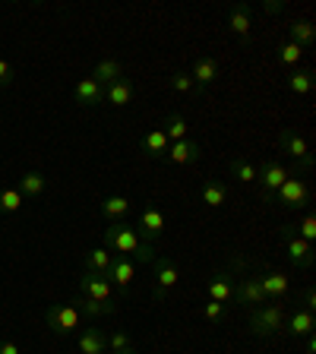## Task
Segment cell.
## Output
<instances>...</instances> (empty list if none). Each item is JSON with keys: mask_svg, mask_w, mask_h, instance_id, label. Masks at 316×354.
I'll use <instances>...</instances> for the list:
<instances>
[{"mask_svg": "<svg viewBox=\"0 0 316 354\" xmlns=\"http://www.w3.org/2000/svg\"><path fill=\"white\" fill-rule=\"evenodd\" d=\"M104 247H108L114 257H130L136 266H152L155 263V247L149 241H142L140 231L127 225V221H111L104 228Z\"/></svg>", "mask_w": 316, "mask_h": 354, "instance_id": "obj_1", "label": "cell"}, {"mask_svg": "<svg viewBox=\"0 0 316 354\" xmlns=\"http://www.w3.org/2000/svg\"><path fill=\"white\" fill-rule=\"evenodd\" d=\"M279 149L291 158V168H295V174H310L313 171V152H310V142H307V136L304 133H297V130H291V127H285V130L279 133Z\"/></svg>", "mask_w": 316, "mask_h": 354, "instance_id": "obj_2", "label": "cell"}, {"mask_svg": "<svg viewBox=\"0 0 316 354\" xmlns=\"http://www.w3.org/2000/svg\"><path fill=\"white\" fill-rule=\"evenodd\" d=\"M281 326H285V307L275 301L263 304V307H253L250 310V332L257 339H272L279 335Z\"/></svg>", "mask_w": 316, "mask_h": 354, "instance_id": "obj_3", "label": "cell"}, {"mask_svg": "<svg viewBox=\"0 0 316 354\" xmlns=\"http://www.w3.org/2000/svg\"><path fill=\"white\" fill-rule=\"evenodd\" d=\"M295 174V168H288V165H281V162H263V165H257V184H259V199H263L266 206L275 199V193H279V187L285 184L288 177Z\"/></svg>", "mask_w": 316, "mask_h": 354, "instance_id": "obj_4", "label": "cell"}, {"mask_svg": "<svg viewBox=\"0 0 316 354\" xmlns=\"http://www.w3.org/2000/svg\"><path fill=\"white\" fill-rule=\"evenodd\" d=\"M177 281H180V269H177V263L171 257H155L152 263V301H168L171 291L177 288Z\"/></svg>", "mask_w": 316, "mask_h": 354, "instance_id": "obj_5", "label": "cell"}, {"mask_svg": "<svg viewBox=\"0 0 316 354\" xmlns=\"http://www.w3.org/2000/svg\"><path fill=\"white\" fill-rule=\"evenodd\" d=\"M272 203H281L285 209H310V203H313V187H310L307 177L291 174L285 184L279 187Z\"/></svg>", "mask_w": 316, "mask_h": 354, "instance_id": "obj_6", "label": "cell"}, {"mask_svg": "<svg viewBox=\"0 0 316 354\" xmlns=\"http://www.w3.org/2000/svg\"><path fill=\"white\" fill-rule=\"evenodd\" d=\"M44 323H48V329H51L54 335L66 339V335H73V332L82 329V313L73 304H54V307H48V313H44Z\"/></svg>", "mask_w": 316, "mask_h": 354, "instance_id": "obj_7", "label": "cell"}, {"mask_svg": "<svg viewBox=\"0 0 316 354\" xmlns=\"http://www.w3.org/2000/svg\"><path fill=\"white\" fill-rule=\"evenodd\" d=\"M281 237H285V253H288V263L295 266V269H310L316 263V247L307 243L304 237H297V231L288 225L281 228Z\"/></svg>", "mask_w": 316, "mask_h": 354, "instance_id": "obj_8", "label": "cell"}, {"mask_svg": "<svg viewBox=\"0 0 316 354\" xmlns=\"http://www.w3.org/2000/svg\"><path fill=\"white\" fill-rule=\"evenodd\" d=\"M234 301L241 304L243 310L269 304L263 295V285H259V275H241V279H234Z\"/></svg>", "mask_w": 316, "mask_h": 354, "instance_id": "obj_9", "label": "cell"}, {"mask_svg": "<svg viewBox=\"0 0 316 354\" xmlns=\"http://www.w3.org/2000/svg\"><path fill=\"white\" fill-rule=\"evenodd\" d=\"M165 228H168V215H165L158 206H146V209L140 212V221H136V231H140L142 241L155 243L158 237L165 234Z\"/></svg>", "mask_w": 316, "mask_h": 354, "instance_id": "obj_10", "label": "cell"}, {"mask_svg": "<svg viewBox=\"0 0 316 354\" xmlns=\"http://www.w3.org/2000/svg\"><path fill=\"white\" fill-rule=\"evenodd\" d=\"M80 295L89 297V301H102L108 304L114 297V285H111L104 275H95V272H82L80 279Z\"/></svg>", "mask_w": 316, "mask_h": 354, "instance_id": "obj_11", "label": "cell"}, {"mask_svg": "<svg viewBox=\"0 0 316 354\" xmlns=\"http://www.w3.org/2000/svg\"><path fill=\"white\" fill-rule=\"evenodd\" d=\"M219 76H221V64L215 57H209V54L196 57V64H193V70H190V80H193V86H196V92L209 88L212 82H219Z\"/></svg>", "mask_w": 316, "mask_h": 354, "instance_id": "obj_12", "label": "cell"}, {"mask_svg": "<svg viewBox=\"0 0 316 354\" xmlns=\"http://www.w3.org/2000/svg\"><path fill=\"white\" fill-rule=\"evenodd\" d=\"M313 329H316V313H310V310H304V307H295L291 313H285L281 332H288L291 339H304V335H310Z\"/></svg>", "mask_w": 316, "mask_h": 354, "instance_id": "obj_13", "label": "cell"}, {"mask_svg": "<svg viewBox=\"0 0 316 354\" xmlns=\"http://www.w3.org/2000/svg\"><path fill=\"white\" fill-rule=\"evenodd\" d=\"M104 279L114 288L127 291V288L133 285V279H136V263H133L130 257H114V263H111V269L104 272Z\"/></svg>", "mask_w": 316, "mask_h": 354, "instance_id": "obj_14", "label": "cell"}, {"mask_svg": "<svg viewBox=\"0 0 316 354\" xmlns=\"http://www.w3.org/2000/svg\"><path fill=\"white\" fill-rule=\"evenodd\" d=\"M259 285H263L266 301H275V304H281L288 297V291H291V279L285 272H263Z\"/></svg>", "mask_w": 316, "mask_h": 354, "instance_id": "obj_15", "label": "cell"}, {"mask_svg": "<svg viewBox=\"0 0 316 354\" xmlns=\"http://www.w3.org/2000/svg\"><path fill=\"white\" fill-rule=\"evenodd\" d=\"M228 29L234 32L241 41H250V29H253V13H250V3H234L228 13Z\"/></svg>", "mask_w": 316, "mask_h": 354, "instance_id": "obj_16", "label": "cell"}, {"mask_svg": "<svg viewBox=\"0 0 316 354\" xmlns=\"http://www.w3.org/2000/svg\"><path fill=\"white\" fill-rule=\"evenodd\" d=\"M73 95H76V104H82V108H98L104 102V86H98L92 76H86V80L76 82Z\"/></svg>", "mask_w": 316, "mask_h": 354, "instance_id": "obj_17", "label": "cell"}, {"mask_svg": "<svg viewBox=\"0 0 316 354\" xmlns=\"http://www.w3.org/2000/svg\"><path fill=\"white\" fill-rule=\"evenodd\" d=\"M199 155H203V149H199V142L196 140H180V142H171V149H168V158L171 165H193V162H199Z\"/></svg>", "mask_w": 316, "mask_h": 354, "instance_id": "obj_18", "label": "cell"}, {"mask_svg": "<svg viewBox=\"0 0 316 354\" xmlns=\"http://www.w3.org/2000/svg\"><path fill=\"white\" fill-rule=\"evenodd\" d=\"M234 272H228V269H221V272L212 275V281H209V301H219V304H228L231 297H234Z\"/></svg>", "mask_w": 316, "mask_h": 354, "instance_id": "obj_19", "label": "cell"}, {"mask_svg": "<svg viewBox=\"0 0 316 354\" xmlns=\"http://www.w3.org/2000/svg\"><path fill=\"white\" fill-rule=\"evenodd\" d=\"M80 354H104L108 351V332L95 329V326H89V329H80Z\"/></svg>", "mask_w": 316, "mask_h": 354, "instance_id": "obj_20", "label": "cell"}, {"mask_svg": "<svg viewBox=\"0 0 316 354\" xmlns=\"http://www.w3.org/2000/svg\"><path fill=\"white\" fill-rule=\"evenodd\" d=\"M285 86H288V92H295V95H310L316 86V76L310 66H295V70L285 76Z\"/></svg>", "mask_w": 316, "mask_h": 354, "instance_id": "obj_21", "label": "cell"}, {"mask_svg": "<svg viewBox=\"0 0 316 354\" xmlns=\"http://www.w3.org/2000/svg\"><path fill=\"white\" fill-rule=\"evenodd\" d=\"M140 149L149 155V158H165L168 149H171V142H168V136L162 133V127H155V130H149L146 136L140 140Z\"/></svg>", "mask_w": 316, "mask_h": 354, "instance_id": "obj_22", "label": "cell"}, {"mask_svg": "<svg viewBox=\"0 0 316 354\" xmlns=\"http://www.w3.org/2000/svg\"><path fill=\"white\" fill-rule=\"evenodd\" d=\"M92 80H95L98 86H104V88H108L111 82L124 80V64H120V60H114V57H104V60H98V64H95V73H92Z\"/></svg>", "mask_w": 316, "mask_h": 354, "instance_id": "obj_23", "label": "cell"}, {"mask_svg": "<svg viewBox=\"0 0 316 354\" xmlns=\"http://www.w3.org/2000/svg\"><path fill=\"white\" fill-rule=\"evenodd\" d=\"M199 196H203V203H206L209 209H219V206H225V203H228V187L221 184L219 177H206V180H203V193H199Z\"/></svg>", "mask_w": 316, "mask_h": 354, "instance_id": "obj_24", "label": "cell"}, {"mask_svg": "<svg viewBox=\"0 0 316 354\" xmlns=\"http://www.w3.org/2000/svg\"><path fill=\"white\" fill-rule=\"evenodd\" d=\"M288 35H291L288 41L297 44V48H304V51L313 48V41H316V29H313V22L310 19H295L291 26H288Z\"/></svg>", "mask_w": 316, "mask_h": 354, "instance_id": "obj_25", "label": "cell"}, {"mask_svg": "<svg viewBox=\"0 0 316 354\" xmlns=\"http://www.w3.org/2000/svg\"><path fill=\"white\" fill-rule=\"evenodd\" d=\"M104 102L111 104V108H127V104L133 102V82L127 80H118V82H111L108 88H104Z\"/></svg>", "mask_w": 316, "mask_h": 354, "instance_id": "obj_26", "label": "cell"}, {"mask_svg": "<svg viewBox=\"0 0 316 354\" xmlns=\"http://www.w3.org/2000/svg\"><path fill=\"white\" fill-rule=\"evenodd\" d=\"M44 187H48V180H44L41 171H26V174L19 177V187H16V190L22 193V199H38L44 193Z\"/></svg>", "mask_w": 316, "mask_h": 354, "instance_id": "obj_27", "label": "cell"}, {"mask_svg": "<svg viewBox=\"0 0 316 354\" xmlns=\"http://www.w3.org/2000/svg\"><path fill=\"white\" fill-rule=\"evenodd\" d=\"M98 209H102V215L108 221H124L127 215H130V199L127 196H104Z\"/></svg>", "mask_w": 316, "mask_h": 354, "instance_id": "obj_28", "label": "cell"}, {"mask_svg": "<svg viewBox=\"0 0 316 354\" xmlns=\"http://www.w3.org/2000/svg\"><path fill=\"white\" fill-rule=\"evenodd\" d=\"M162 133L168 136V142H180V140H187V133H190V124L184 120V114L171 111L168 118H165V124H162Z\"/></svg>", "mask_w": 316, "mask_h": 354, "instance_id": "obj_29", "label": "cell"}, {"mask_svg": "<svg viewBox=\"0 0 316 354\" xmlns=\"http://www.w3.org/2000/svg\"><path fill=\"white\" fill-rule=\"evenodd\" d=\"M114 263V253L108 247H95V250L86 253V272H95V275H104Z\"/></svg>", "mask_w": 316, "mask_h": 354, "instance_id": "obj_30", "label": "cell"}, {"mask_svg": "<svg viewBox=\"0 0 316 354\" xmlns=\"http://www.w3.org/2000/svg\"><path fill=\"white\" fill-rule=\"evenodd\" d=\"M228 168H231V177H234V180H241V184H257V165H253L250 158L234 155Z\"/></svg>", "mask_w": 316, "mask_h": 354, "instance_id": "obj_31", "label": "cell"}, {"mask_svg": "<svg viewBox=\"0 0 316 354\" xmlns=\"http://www.w3.org/2000/svg\"><path fill=\"white\" fill-rule=\"evenodd\" d=\"M73 307L80 310L82 317H108V313H114V304H102V301H89V297H80V301H73Z\"/></svg>", "mask_w": 316, "mask_h": 354, "instance_id": "obj_32", "label": "cell"}, {"mask_svg": "<svg viewBox=\"0 0 316 354\" xmlns=\"http://www.w3.org/2000/svg\"><path fill=\"white\" fill-rule=\"evenodd\" d=\"M22 209V193L16 187H7V190H0V215H13Z\"/></svg>", "mask_w": 316, "mask_h": 354, "instance_id": "obj_33", "label": "cell"}, {"mask_svg": "<svg viewBox=\"0 0 316 354\" xmlns=\"http://www.w3.org/2000/svg\"><path fill=\"white\" fill-rule=\"evenodd\" d=\"M279 60H281V64H285V66H291V70H295V66L304 60V48H297V44L285 41V44H281V48H279Z\"/></svg>", "mask_w": 316, "mask_h": 354, "instance_id": "obj_34", "label": "cell"}, {"mask_svg": "<svg viewBox=\"0 0 316 354\" xmlns=\"http://www.w3.org/2000/svg\"><path fill=\"white\" fill-rule=\"evenodd\" d=\"M295 231H297V237H304L307 243H316V215H313V212H307Z\"/></svg>", "mask_w": 316, "mask_h": 354, "instance_id": "obj_35", "label": "cell"}, {"mask_svg": "<svg viewBox=\"0 0 316 354\" xmlns=\"http://www.w3.org/2000/svg\"><path fill=\"white\" fill-rule=\"evenodd\" d=\"M171 88H174V92H196V86H193V80H190V73H184V70H174V73H171Z\"/></svg>", "mask_w": 316, "mask_h": 354, "instance_id": "obj_36", "label": "cell"}, {"mask_svg": "<svg viewBox=\"0 0 316 354\" xmlns=\"http://www.w3.org/2000/svg\"><path fill=\"white\" fill-rule=\"evenodd\" d=\"M225 313H228V310H225V304H219V301H206V304H203V317H206L209 323H221V319H225Z\"/></svg>", "mask_w": 316, "mask_h": 354, "instance_id": "obj_37", "label": "cell"}, {"mask_svg": "<svg viewBox=\"0 0 316 354\" xmlns=\"http://www.w3.org/2000/svg\"><path fill=\"white\" fill-rule=\"evenodd\" d=\"M108 348L111 351H124V348H133V342H130V335H127L124 329H118V332H111L108 335Z\"/></svg>", "mask_w": 316, "mask_h": 354, "instance_id": "obj_38", "label": "cell"}, {"mask_svg": "<svg viewBox=\"0 0 316 354\" xmlns=\"http://www.w3.org/2000/svg\"><path fill=\"white\" fill-rule=\"evenodd\" d=\"M297 307H304V310H310V313H316V291H313V285L304 288V295H301V301H297Z\"/></svg>", "mask_w": 316, "mask_h": 354, "instance_id": "obj_39", "label": "cell"}, {"mask_svg": "<svg viewBox=\"0 0 316 354\" xmlns=\"http://www.w3.org/2000/svg\"><path fill=\"white\" fill-rule=\"evenodd\" d=\"M13 80H16V70H13V64H10V60H3V57H0V86H13Z\"/></svg>", "mask_w": 316, "mask_h": 354, "instance_id": "obj_40", "label": "cell"}, {"mask_svg": "<svg viewBox=\"0 0 316 354\" xmlns=\"http://www.w3.org/2000/svg\"><path fill=\"white\" fill-rule=\"evenodd\" d=\"M281 10H285V3H281V0H266V3H263V13L266 16H279Z\"/></svg>", "mask_w": 316, "mask_h": 354, "instance_id": "obj_41", "label": "cell"}, {"mask_svg": "<svg viewBox=\"0 0 316 354\" xmlns=\"http://www.w3.org/2000/svg\"><path fill=\"white\" fill-rule=\"evenodd\" d=\"M0 354H22L16 342H0Z\"/></svg>", "mask_w": 316, "mask_h": 354, "instance_id": "obj_42", "label": "cell"}, {"mask_svg": "<svg viewBox=\"0 0 316 354\" xmlns=\"http://www.w3.org/2000/svg\"><path fill=\"white\" fill-rule=\"evenodd\" d=\"M304 339H307V342H304V351L316 354V335H313V332H310V335H304Z\"/></svg>", "mask_w": 316, "mask_h": 354, "instance_id": "obj_43", "label": "cell"}, {"mask_svg": "<svg viewBox=\"0 0 316 354\" xmlns=\"http://www.w3.org/2000/svg\"><path fill=\"white\" fill-rule=\"evenodd\" d=\"M111 354H136V348H124V351H111Z\"/></svg>", "mask_w": 316, "mask_h": 354, "instance_id": "obj_44", "label": "cell"}]
</instances>
